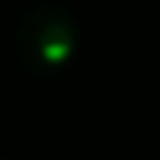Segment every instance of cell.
<instances>
[{"label":"cell","mask_w":160,"mask_h":160,"mask_svg":"<svg viewBox=\"0 0 160 160\" xmlns=\"http://www.w3.org/2000/svg\"><path fill=\"white\" fill-rule=\"evenodd\" d=\"M14 51L24 68L31 72H51L72 58L75 51V24L68 14L55 7H41L34 14H24L14 34Z\"/></svg>","instance_id":"cell-1"}]
</instances>
